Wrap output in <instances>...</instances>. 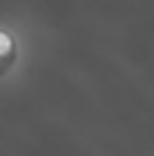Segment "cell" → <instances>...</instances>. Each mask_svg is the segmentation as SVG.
Here are the masks:
<instances>
[{"label":"cell","instance_id":"6da1fadb","mask_svg":"<svg viewBox=\"0 0 154 156\" xmlns=\"http://www.w3.org/2000/svg\"><path fill=\"white\" fill-rule=\"evenodd\" d=\"M18 61V41L9 30L0 27V79L7 77Z\"/></svg>","mask_w":154,"mask_h":156}]
</instances>
